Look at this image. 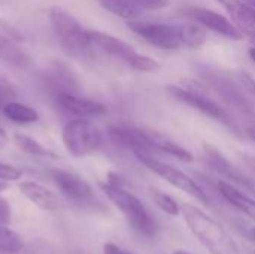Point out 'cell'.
I'll list each match as a JSON object with an SVG mask.
<instances>
[{
    "mask_svg": "<svg viewBox=\"0 0 255 254\" xmlns=\"http://www.w3.org/2000/svg\"><path fill=\"white\" fill-rule=\"evenodd\" d=\"M128 28L155 48L164 51H175L184 48L181 24L149 22V21L133 19L128 21Z\"/></svg>",
    "mask_w": 255,
    "mask_h": 254,
    "instance_id": "9",
    "label": "cell"
},
{
    "mask_svg": "<svg viewBox=\"0 0 255 254\" xmlns=\"http://www.w3.org/2000/svg\"><path fill=\"white\" fill-rule=\"evenodd\" d=\"M134 156L146 169H149L151 172H154L155 175H158L160 178H163L173 187L188 193L190 196L196 198L199 202H202L205 205H211V198H209L208 192L196 180H193L190 175H187L181 169H178L163 160L155 159V156H148V154H142V153H136Z\"/></svg>",
    "mask_w": 255,
    "mask_h": 254,
    "instance_id": "7",
    "label": "cell"
},
{
    "mask_svg": "<svg viewBox=\"0 0 255 254\" xmlns=\"http://www.w3.org/2000/svg\"><path fill=\"white\" fill-rule=\"evenodd\" d=\"M250 254H255V250H253V252H251V253Z\"/></svg>",
    "mask_w": 255,
    "mask_h": 254,
    "instance_id": "40",
    "label": "cell"
},
{
    "mask_svg": "<svg viewBox=\"0 0 255 254\" xmlns=\"http://www.w3.org/2000/svg\"><path fill=\"white\" fill-rule=\"evenodd\" d=\"M181 214L187 228L211 254H242L223 225L200 208L185 204L181 207Z\"/></svg>",
    "mask_w": 255,
    "mask_h": 254,
    "instance_id": "1",
    "label": "cell"
},
{
    "mask_svg": "<svg viewBox=\"0 0 255 254\" xmlns=\"http://www.w3.org/2000/svg\"><path fill=\"white\" fill-rule=\"evenodd\" d=\"M19 43L13 37L0 33V60L15 69L27 70L33 66V58Z\"/></svg>",
    "mask_w": 255,
    "mask_h": 254,
    "instance_id": "17",
    "label": "cell"
},
{
    "mask_svg": "<svg viewBox=\"0 0 255 254\" xmlns=\"http://www.w3.org/2000/svg\"><path fill=\"white\" fill-rule=\"evenodd\" d=\"M7 189V184H6V181L4 180H0V193L1 192H4Z\"/></svg>",
    "mask_w": 255,
    "mask_h": 254,
    "instance_id": "35",
    "label": "cell"
},
{
    "mask_svg": "<svg viewBox=\"0 0 255 254\" xmlns=\"http://www.w3.org/2000/svg\"><path fill=\"white\" fill-rule=\"evenodd\" d=\"M139 4L143 10H158L169 4V0H131Z\"/></svg>",
    "mask_w": 255,
    "mask_h": 254,
    "instance_id": "28",
    "label": "cell"
},
{
    "mask_svg": "<svg viewBox=\"0 0 255 254\" xmlns=\"http://www.w3.org/2000/svg\"><path fill=\"white\" fill-rule=\"evenodd\" d=\"M90 40L93 43L94 48L100 49L102 52L120 58L121 61H124L127 66H130L134 70L139 72H157L160 70V64L148 55L139 54L134 46H131L130 43L109 34L105 31H90Z\"/></svg>",
    "mask_w": 255,
    "mask_h": 254,
    "instance_id": "6",
    "label": "cell"
},
{
    "mask_svg": "<svg viewBox=\"0 0 255 254\" xmlns=\"http://www.w3.org/2000/svg\"><path fill=\"white\" fill-rule=\"evenodd\" d=\"M184 48L199 49L206 42V28L196 24H181Z\"/></svg>",
    "mask_w": 255,
    "mask_h": 254,
    "instance_id": "23",
    "label": "cell"
},
{
    "mask_svg": "<svg viewBox=\"0 0 255 254\" xmlns=\"http://www.w3.org/2000/svg\"><path fill=\"white\" fill-rule=\"evenodd\" d=\"M251 234H253V238H254V241H255V228L251 229Z\"/></svg>",
    "mask_w": 255,
    "mask_h": 254,
    "instance_id": "38",
    "label": "cell"
},
{
    "mask_svg": "<svg viewBox=\"0 0 255 254\" xmlns=\"http://www.w3.org/2000/svg\"><path fill=\"white\" fill-rule=\"evenodd\" d=\"M173 254H193V253H190V252H185V250H176V252H175Z\"/></svg>",
    "mask_w": 255,
    "mask_h": 254,
    "instance_id": "37",
    "label": "cell"
},
{
    "mask_svg": "<svg viewBox=\"0 0 255 254\" xmlns=\"http://www.w3.org/2000/svg\"><path fill=\"white\" fill-rule=\"evenodd\" d=\"M21 178V171L10 166V165H6V163H1L0 162V180H4V181H16Z\"/></svg>",
    "mask_w": 255,
    "mask_h": 254,
    "instance_id": "27",
    "label": "cell"
},
{
    "mask_svg": "<svg viewBox=\"0 0 255 254\" xmlns=\"http://www.w3.org/2000/svg\"><path fill=\"white\" fill-rule=\"evenodd\" d=\"M55 102L63 111L78 118H91L106 114V106L103 103L81 97L76 93H60L55 96Z\"/></svg>",
    "mask_w": 255,
    "mask_h": 254,
    "instance_id": "14",
    "label": "cell"
},
{
    "mask_svg": "<svg viewBox=\"0 0 255 254\" xmlns=\"http://www.w3.org/2000/svg\"><path fill=\"white\" fill-rule=\"evenodd\" d=\"M203 150H205V157H206L208 165L215 172L223 175L229 183H232L235 186H239V187H244L245 190H248V192H251V193L255 195L254 181L250 177H247L241 169H238L233 163H230V160L223 153H220L211 144H205Z\"/></svg>",
    "mask_w": 255,
    "mask_h": 254,
    "instance_id": "13",
    "label": "cell"
},
{
    "mask_svg": "<svg viewBox=\"0 0 255 254\" xmlns=\"http://www.w3.org/2000/svg\"><path fill=\"white\" fill-rule=\"evenodd\" d=\"M149 196L152 199V202L166 214L169 216H178L181 214V207L178 205V202L167 193L161 192L157 187H149Z\"/></svg>",
    "mask_w": 255,
    "mask_h": 254,
    "instance_id": "24",
    "label": "cell"
},
{
    "mask_svg": "<svg viewBox=\"0 0 255 254\" xmlns=\"http://www.w3.org/2000/svg\"><path fill=\"white\" fill-rule=\"evenodd\" d=\"M99 3L111 13L127 21L139 19L143 13V9L131 0H99Z\"/></svg>",
    "mask_w": 255,
    "mask_h": 254,
    "instance_id": "20",
    "label": "cell"
},
{
    "mask_svg": "<svg viewBox=\"0 0 255 254\" xmlns=\"http://www.w3.org/2000/svg\"><path fill=\"white\" fill-rule=\"evenodd\" d=\"M102 192L108 196V199L124 214L127 222L131 225L134 231L146 238H152L157 232V225L142 201L128 192L123 183H99Z\"/></svg>",
    "mask_w": 255,
    "mask_h": 254,
    "instance_id": "2",
    "label": "cell"
},
{
    "mask_svg": "<svg viewBox=\"0 0 255 254\" xmlns=\"http://www.w3.org/2000/svg\"><path fill=\"white\" fill-rule=\"evenodd\" d=\"M63 142L72 156L84 157L93 154L103 145V135L91 121L75 118L64 126Z\"/></svg>",
    "mask_w": 255,
    "mask_h": 254,
    "instance_id": "8",
    "label": "cell"
},
{
    "mask_svg": "<svg viewBox=\"0 0 255 254\" xmlns=\"http://www.w3.org/2000/svg\"><path fill=\"white\" fill-rule=\"evenodd\" d=\"M0 30H1V33H4V34L13 37V39L18 40V42H22V40H24V36H22L12 24L6 22L4 19H0Z\"/></svg>",
    "mask_w": 255,
    "mask_h": 254,
    "instance_id": "29",
    "label": "cell"
},
{
    "mask_svg": "<svg viewBox=\"0 0 255 254\" xmlns=\"http://www.w3.org/2000/svg\"><path fill=\"white\" fill-rule=\"evenodd\" d=\"M10 219H12L10 205L7 204V201L4 198L0 196V223L7 225V223H10Z\"/></svg>",
    "mask_w": 255,
    "mask_h": 254,
    "instance_id": "31",
    "label": "cell"
},
{
    "mask_svg": "<svg viewBox=\"0 0 255 254\" xmlns=\"http://www.w3.org/2000/svg\"><path fill=\"white\" fill-rule=\"evenodd\" d=\"M217 190L226 202H229L232 207L242 211L247 217L255 222V199L250 198L247 193H244L241 189L229 181H218Z\"/></svg>",
    "mask_w": 255,
    "mask_h": 254,
    "instance_id": "18",
    "label": "cell"
},
{
    "mask_svg": "<svg viewBox=\"0 0 255 254\" xmlns=\"http://www.w3.org/2000/svg\"><path fill=\"white\" fill-rule=\"evenodd\" d=\"M3 114L6 118L18 124H30L39 120V114L33 108L15 100H10L3 105Z\"/></svg>",
    "mask_w": 255,
    "mask_h": 254,
    "instance_id": "21",
    "label": "cell"
},
{
    "mask_svg": "<svg viewBox=\"0 0 255 254\" xmlns=\"http://www.w3.org/2000/svg\"><path fill=\"white\" fill-rule=\"evenodd\" d=\"M239 81L250 96H255V79L251 75H248L247 72H242L239 75Z\"/></svg>",
    "mask_w": 255,
    "mask_h": 254,
    "instance_id": "30",
    "label": "cell"
},
{
    "mask_svg": "<svg viewBox=\"0 0 255 254\" xmlns=\"http://www.w3.org/2000/svg\"><path fill=\"white\" fill-rule=\"evenodd\" d=\"M49 21L60 45L73 57H90L94 46L90 40V31L67 10L61 7H52L49 12Z\"/></svg>",
    "mask_w": 255,
    "mask_h": 254,
    "instance_id": "4",
    "label": "cell"
},
{
    "mask_svg": "<svg viewBox=\"0 0 255 254\" xmlns=\"http://www.w3.org/2000/svg\"><path fill=\"white\" fill-rule=\"evenodd\" d=\"M167 93L175 100H178V102H181V103L202 112L203 115L221 123L229 130H232V133L242 138V130H241L238 121H235L233 115L226 108H223L217 100L209 97L202 88H196V87H193V84L184 85V87H181V85H169Z\"/></svg>",
    "mask_w": 255,
    "mask_h": 254,
    "instance_id": "5",
    "label": "cell"
},
{
    "mask_svg": "<svg viewBox=\"0 0 255 254\" xmlns=\"http://www.w3.org/2000/svg\"><path fill=\"white\" fill-rule=\"evenodd\" d=\"M49 175L66 199L72 201L79 207L102 208V204L94 196L93 187L84 178L64 169H52Z\"/></svg>",
    "mask_w": 255,
    "mask_h": 254,
    "instance_id": "10",
    "label": "cell"
},
{
    "mask_svg": "<svg viewBox=\"0 0 255 254\" xmlns=\"http://www.w3.org/2000/svg\"><path fill=\"white\" fill-rule=\"evenodd\" d=\"M13 97H16V91L12 82L3 75H0V106L13 100Z\"/></svg>",
    "mask_w": 255,
    "mask_h": 254,
    "instance_id": "26",
    "label": "cell"
},
{
    "mask_svg": "<svg viewBox=\"0 0 255 254\" xmlns=\"http://www.w3.org/2000/svg\"><path fill=\"white\" fill-rule=\"evenodd\" d=\"M185 15L190 16L194 22L202 25L206 30H211L217 34H221L232 40H241L244 37V33L236 27V24L227 18L226 15L200 6H191L185 9Z\"/></svg>",
    "mask_w": 255,
    "mask_h": 254,
    "instance_id": "12",
    "label": "cell"
},
{
    "mask_svg": "<svg viewBox=\"0 0 255 254\" xmlns=\"http://www.w3.org/2000/svg\"><path fill=\"white\" fill-rule=\"evenodd\" d=\"M245 132H247V135L253 139V142L255 144V123L247 124V126H245Z\"/></svg>",
    "mask_w": 255,
    "mask_h": 254,
    "instance_id": "33",
    "label": "cell"
},
{
    "mask_svg": "<svg viewBox=\"0 0 255 254\" xmlns=\"http://www.w3.org/2000/svg\"><path fill=\"white\" fill-rule=\"evenodd\" d=\"M19 190L31 204H34L37 208H40L43 211H55L60 205L57 196L51 190H48L46 187H43L37 183L24 181L19 184Z\"/></svg>",
    "mask_w": 255,
    "mask_h": 254,
    "instance_id": "19",
    "label": "cell"
},
{
    "mask_svg": "<svg viewBox=\"0 0 255 254\" xmlns=\"http://www.w3.org/2000/svg\"><path fill=\"white\" fill-rule=\"evenodd\" d=\"M251 42H253V43H255V34H253V36H251Z\"/></svg>",
    "mask_w": 255,
    "mask_h": 254,
    "instance_id": "39",
    "label": "cell"
},
{
    "mask_svg": "<svg viewBox=\"0 0 255 254\" xmlns=\"http://www.w3.org/2000/svg\"><path fill=\"white\" fill-rule=\"evenodd\" d=\"M230 15L236 27L250 37L255 34V6L247 0H217Z\"/></svg>",
    "mask_w": 255,
    "mask_h": 254,
    "instance_id": "16",
    "label": "cell"
},
{
    "mask_svg": "<svg viewBox=\"0 0 255 254\" xmlns=\"http://www.w3.org/2000/svg\"><path fill=\"white\" fill-rule=\"evenodd\" d=\"M6 142H7V136H6L4 130H3V129L0 127V148H1V147H3V145L6 144Z\"/></svg>",
    "mask_w": 255,
    "mask_h": 254,
    "instance_id": "34",
    "label": "cell"
},
{
    "mask_svg": "<svg viewBox=\"0 0 255 254\" xmlns=\"http://www.w3.org/2000/svg\"><path fill=\"white\" fill-rule=\"evenodd\" d=\"M248 54H250V58H251V60L255 63V46H253V48L248 51Z\"/></svg>",
    "mask_w": 255,
    "mask_h": 254,
    "instance_id": "36",
    "label": "cell"
},
{
    "mask_svg": "<svg viewBox=\"0 0 255 254\" xmlns=\"http://www.w3.org/2000/svg\"><path fill=\"white\" fill-rule=\"evenodd\" d=\"M200 75L205 79V82L208 84V87L217 96H220L221 100L229 108H232L233 111H236L247 120L245 126L250 123H255L254 106H253L250 97H247L248 93L242 87L241 81H235L227 73H223L221 70L212 69L209 66H202Z\"/></svg>",
    "mask_w": 255,
    "mask_h": 254,
    "instance_id": "3",
    "label": "cell"
},
{
    "mask_svg": "<svg viewBox=\"0 0 255 254\" xmlns=\"http://www.w3.org/2000/svg\"><path fill=\"white\" fill-rule=\"evenodd\" d=\"M15 145L19 150H22L24 153L36 156V157H51V159H57L58 157L54 151L48 150L46 147H43L36 139H33L30 136H25V135H21V133L15 135Z\"/></svg>",
    "mask_w": 255,
    "mask_h": 254,
    "instance_id": "22",
    "label": "cell"
},
{
    "mask_svg": "<svg viewBox=\"0 0 255 254\" xmlns=\"http://www.w3.org/2000/svg\"><path fill=\"white\" fill-rule=\"evenodd\" d=\"M109 136L115 144L131 150L134 154L136 153H142L148 156L160 154L152 130H146L130 124H117L109 127Z\"/></svg>",
    "mask_w": 255,
    "mask_h": 254,
    "instance_id": "11",
    "label": "cell"
},
{
    "mask_svg": "<svg viewBox=\"0 0 255 254\" xmlns=\"http://www.w3.org/2000/svg\"><path fill=\"white\" fill-rule=\"evenodd\" d=\"M22 250V241L21 238L10 229L6 228V225L0 223V252L4 254H18Z\"/></svg>",
    "mask_w": 255,
    "mask_h": 254,
    "instance_id": "25",
    "label": "cell"
},
{
    "mask_svg": "<svg viewBox=\"0 0 255 254\" xmlns=\"http://www.w3.org/2000/svg\"><path fill=\"white\" fill-rule=\"evenodd\" d=\"M103 254H131V253H128V252L123 250L121 247H118V246H115V244H112V243H108V244H105V247H103Z\"/></svg>",
    "mask_w": 255,
    "mask_h": 254,
    "instance_id": "32",
    "label": "cell"
},
{
    "mask_svg": "<svg viewBox=\"0 0 255 254\" xmlns=\"http://www.w3.org/2000/svg\"><path fill=\"white\" fill-rule=\"evenodd\" d=\"M43 84L45 87L54 94L60 93H76L79 90V81L76 75L64 64H52L43 73Z\"/></svg>",
    "mask_w": 255,
    "mask_h": 254,
    "instance_id": "15",
    "label": "cell"
}]
</instances>
